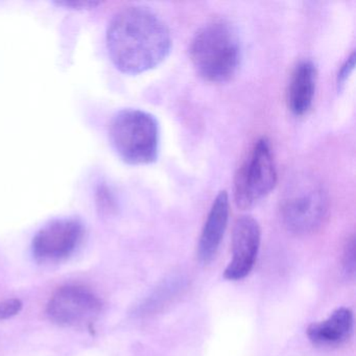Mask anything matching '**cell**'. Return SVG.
Returning a JSON list of instances; mask_svg holds the SVG:
<instances>
[{
    "mask_svg": "<svg viewBox=\"0 0 356 356\" xmlns=\"http://www.w3.org/2000/svg\"><path fill=\"white\" fill-rule=\"evenodd\" d=\"M109 137L118 156L132 165L153 163L159 155V124L149 112L138 109L118 112L110 122Z\"/></svg>",
    "mask_w": 356,
    "mask_h": 356,
    "instance_id": "3",
    "label": "cell"
},
{
    "mask_svg": "<svg viewBox=\"0 0 356 356\" xmlns=\"http://www.w3.org/2000/svg\"><path fill=\"white\" fill-rule=\"evenodd\" d=\"M277 170L270 141H256L239 166L234 179V201L237 207L250 209L257 205L276 186Z\"/></svg>",
    "mask_w": 356,
    "mask_h": 356,
    "instance_id": "5",
    "label": "cell"
},
{
    "mask_svg": "<svg viewBox=\"0 0 356 356\" xmlns=\"http://www.w3.org/2000/svg\"><path fill=\"white\" fill-rule=\"evenodd\" d=\"M229 213L230 203L228 193L226 191H220L212 203L200 236L197 255L199 259L204 264L211 261L218 253V248L226 232Z\"/></svg>",
    "mask_w": 356,
    "mask_h": 356,
    "instance_id": "9",
    "label": "cell"
},
{
    "mask_svg": "<svg viewBox=\"0 0 356 356\" xmlns=\"http://www.w3.org/2000/svg\"><path fill=\"white\" fill-rule=\"evenodd\" d=\"M101 299L83 285L60 287L47 303V312L51 321L59 326L83 328L97 320L102 312Z\"/></svg>",
    "mask_w": 356,
    "mask_h": 356,
    "instance_id": "6",
    "label": "cell"
},
{
    "mask_svg": "<svg viewBox=\"0 0 356 356\" xmlns=\"http://www.w3.org/2000/svg\"><path fill=\"white\" fill-rule=\"evenodd\" d=\"M84 226L76 218H60L45 225L32 243L33 254L38 261L56 264L70 258L84 237Z\"/></svg>",
    "mask_w": 356,
    "mask_h": 356,
    "instance_id": "7",
    "label": "cell"
},
{
    "mask_svg": "<svg viewBox=\"0 0 356 356\" xmlns=\"http://www.w3.org/2000/svg\"><path fill=\"white\" fill-rule=\"evenodd\" d=\"M197 74L211 83H225L236 74L241 47L235 29L225 20H213L200 29L189 47Z\"/></svg>",
    "mask_w": 356,
    "mask_h": 356,
    "instance_id": "2",
    "label": "cell"
},
{
    "mask_svg": "<svg viewBox=\"0 0 356 356\" xmlns=\"http://www.w3.org/2000/svg\"><path fill=\"white\" fill-rule=\"evenodd\" d=\"M163 20L149 8L131 6L115 14L107 29L110 58L118 70L139 74L159 66L172 51Z\"/></svg>",
    "mask_w": 356,
    "mask_h": 356,
    "instance_id": "1",
    "label": "cell"
},
{
    "mask_svg": "<svg viewBox=\"0 0 356 356\" xmlns=\"http://www.w3.org/2000/svg\"><path fill=\"white\" fill-rule=\"evenodd\" d=\"M318 72L312 61H302L296 66L287 88V106L296 116L309 111L316 93Z\"/></svg>",
    "mask_w": 356,
    "mask_h": 356,
    "instance_id": "11",
    "label": "cell"
},
{
    "mask_svg": "<svg viewBox=\"0 0 356 356\" xmlns=\"http://www.w3.org/2000/svg\"><path fill=\"white\" fill-rule=\"evenodd\" d=\"M59 6H64L66 8H72V9H90V8L95 7V6L99 5L97 3H84V1H66V3H58Z\"/></svg>",
    "mask_w": 356,
    "mask_h": 356,
    "instance_id": "15",
    "label": "cell"
},
{
    "mask_svg": "<svg viewBox=\"0 0 356 356\" xmlns=\"http://www.w3.org/2000/svg\"><path fill=\"white\" fill-rule=\"evenodd\" d=\"M354 316L347 307L337 308L326 320L308 326V339L318 347H339L352 337Z\"/></svg>",
    "mask_w": 356,
    "mask_h": 356,
    "instance_id": "10",
    "label": "cell"
},
{
    "mask_svg": "<svg viewBox=\"0 0 356 356\" xmlns=\"http://www.w3.org/2000/svg\"><path fill=\"white\" fill-rule=\"evenodd\" d=\"M260 241L261 229L255 218L243 216L235 222L232 236V259L224 272L227 280H241L251 273L257 259Z\"/></svg>",
    "mask_w": 356,
    "mask_h": 356,
    "instance_id": "8",
    "label": "cell"
},
{
    "mask_svg": "<svg viewBox=\"0 0 356 356\" xmlns=\"http://www.w3.org/2000/svg\"><path fill=\"white\" fill-rule=\"evenodd\" d=\"M354 63H355V54L352 53L349 58H347L343 65L339 68L337 72V88L341 89L345 86L349 76H351L354 70Z\"/></svg>",
    "mask_w": 356,
    "mask_h": 356,
    "instance_id": "14",
    "label": "cell"
},
{
    "mask_svg": "<svg viewBox=\"0 0 356 356\" xmlns=\"http://www.w3.org/2000/svg\"><path fill=\"white\" fill-rule=\"evenodd\" d=\"M328 208V195L322 184L312 179H300L281 201V220L291 232L309 234L322 226Z\"/></svg>",
    "mask_w": 356,
    "mask_h": 356,
    "instance_id": "4",
    "label": "cell"
},
{
    "mask_svg": "<svg viewBox=\"0 0 356 356\" xmlns=\"http://www.w3.org/2000/svg\"><path fill=\"white\" fill-rule=\"evenodd\" d=\"M22 302L19 299H8L0 303V321L7 320L22 312Z\"/></svg>",
    "mask_w": 356,
    "mask_h": 356,
    "instance_id": "13",
    "label": "cell"
},
{
    "mask_svg": "<svg viewBox=\"0 0 356 356\" xmlns=\"http://www.w3.org/2000/svg\"><path fill=\"white\" fill-rule=\"evenodd\" d=\"M343 272L348 276H354L355 274V241L354 237H350L345 245L343 254Z\"/></svg>",
    "mask_w": 356,
    "mask_h": 356,
    "instance_id": "12",
    "label": "cell"
}]
</instances>
